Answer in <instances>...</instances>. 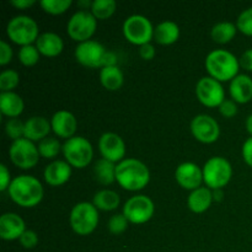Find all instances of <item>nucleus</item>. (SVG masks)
<instances>
[{
  "label": "nucleus",
  "instance_id": "nucleus-1",
  "mask_svg": "<svg viewBox=\"0 0 252 252\" xmlns=\"http://www.w3.org/2000/svg\"><path fill=\"white\" fill-rule=\"evenodd\" d=\"M116 181L127 191H140L149 184V169L139 160L125 159L116 166Z\"/></svg>",
  "mask_w": 252,
  "mask_h": 252
},
{
  "label": "nucleus",
  "instance_id": "nucleus-2",
  "mask_svg": "<svg viewBox=\"0 0 252 252\" xmlns=\"http://www.w3.org/2000/svg\"><path fill=\"white\" fill-rule=\"evenodd\" d=\"M9 196L12 201L24 208L36 207L43 199V187L41 182L30 175H21L15 177L10 184Z\"/></svg>",
  "mask_w": 252,
  "mask_h": 252
},
{
  "label": "nucleus",
  "instance_id": "nucleus-3",
  "mask_svg": "<svg viewBox=\"0 0 252 252\" xmlns=\"http://www.w3.org/2000/svg\"><path fill=\"white\" fill-rule=\"evenodd\" d=\"M240 63L233 53L224 49H216L206 58V69L211 78L220 81L233 80L238 76Z\"/></svg>",
  "mask_w": 252,
  "mask_h": 252
},
{
  "label": "nucleus",
  "instance_id": "nucleus-4",
  "mask_svg": "<svg viewBox=\"0 0 252 252\" xmlns=\"http://www.w3.org/2000/svg\"><path fill=\"white\" fill-rule=\"evenodd\" d=\"M6 34L14 43L30 46L38 38V25L32 17L19 15L12 17L6 26Z\"/></svg>",
  "mask_w": 252,
  "mask_h": 252
},
{
  "label": "nucleus",
  "instance_id": "nucleus-5",
  "mask_svg": "<svg viewBox=\"0 0 252 252\" xmlns=\"http://www.w3.org/2000/svg\"><path fill=\"white\" fill-rule=\"evenodd\" d=\"M233 175L231 165L225 158H211L203 166V182L211 189H221L229 184Z\"/></svg>",
  "mask_w": 252,
  "mask_h": 252
},
{
  "label": "nucleus",
  "instance_id": "nucleus-6",
  "mask_svg": "<svg viewBox=\"0 0 252 252\" xmlns=\"http://www.w3.org/2000/svg\"><path fill=\"white\" fill-rule=\"evenodd\" d=\"M70 225L74 233L85 236L93 233L98 224V209L89 202H81L70 212Z\"/></svg>",
  "mask_w": 252,
  "mask_h": 252
},
{
  "label": "nucleus",
  "instance_id": "nucleus-7",
  "mask_svg": "<svg viewBox=\"0 0 252 252\" xmlns=\"http://www.w3.org/2000/svg\"><path fill=\"white\" fill-rule=\"evenodd\" d=\"M63 154L70 166L84 169L93 160L94 149L91 143L84 137H73L64 143Z\"/></svg>",
  "mask_w": 252,
  "mask_h": 252
},
{
  "label": "nucleus",
  "instance_id": "nucleus-8",
  "mask_svg": "<svg viewBox=\"0 0 252 252\" xmlns=\"http://www.w3.org/2000/svg\"><path fill=\"white\" fill-rule=\"evenodd\" d=\"M154 30L152 22L142 15H132L123 24V34L127 41L140 47L152 41Z\"/></svg>",
  "mask_w": 252,
  "mask_h": 252
},
{
  "label": "nucleus",
  "instance_id": "nucleus-9",
  "mask_svg": "<svg viewBox=\"0 0 252 252\" xmlns=\"http://www.w3.org/2000/svg\"><path fill=\"white\" fill-rule=\"evenodd\" d=\"M9 155L12 164L22 170L32 169L38 164L39 160L38 147L26 138L12 142L9 149Z\"/></svg>",
  "mask_w": 252,
  "mask_h": 252
},
{
  "label": "nucleus",
  "instance_id": "nucleus-10",
  "mask_svg": "<svg viewBox=\"0 0 252 252\" xmlns=\"http://www.w3.org/2000/svg\"><path fill=\"white\" fill-rule=\"evenodd\" d=\"M96 27H97L96 17L91 12L80 10L70 17L66 30L71 39L83 43V42L90 41L93 34L95 33Z\"/></svg>",
  "mask_w": 252,
  "mask_h": 252
},
{
  "label": "nucleus",
  "instance_id": "nucleus-11",
  "mask_svg": "<svg viewBox=\"0 0 252 252\" xmlns=\"http://www.w3.org/2000/svg\"><path fill=\"white\" fill-rule=\"evenodd\" d=\"M155 207L148 196L138 194L126 202L123 207V216L133 224H144L154 216Z\"/></svg>",
  "mask_w": 252,
  "mask_h": 252
},
{
  "label": "nucleus",
  "instance_id": "nucleus-12",
  "mask_svg": "<svg viewBox=\"0 0 252 252\" xmlns=\"http://www.w3.org/2000/svg\"><path fill=\"white\" fill-rule=\"evenodd\" d=\"M196 95L199 102L206 107H219L225 101L223 86L218 80L211 76L199 79L196 85Z\"/></svg>",
  "mask_w": 252,
  "mask_h": 252
},
{
  "label": "nucleus",
  "instance_id": "nucleus-13",
  "mask_svg": "<svg viewBox=\"0 0 252 252\" xmlns=\"http://www.w3.org/2000/svg\"><path fill=\"white\" fill-rule=\"evenodd\" d=\"M105 47L96 41L79 43L75 48V59L79 64L88 68H103L106 58Z\"/></svg>",
  "mask_w": 252,
  "mask_h": 252
},
{
  "label": "nucleus",
  "instance_id": "nucleus-14",
  "mask_svg": "<svg viewBox=\"0 0 252 252\" xmlns=\"http://www.w3.org/2000/svg\"><path fill=\"white\" fill-rule=\"evenodd\" d=\"M191 132L198 142L211 144L218 140L220 128L213 117L208 115H198L192 120Z\"/></svg>",
  "mask_w": 252,
  "mask_h": 252
},
{
  "label": "nucleus",
  "instance_id": "nucleus-15",
  "mask_svg": "<svg viewBox=\"0 0 252 252\" xmlns=\"http://www.w3.org/2000/svg\"><path fill=\"white\" fill-rule=\"evenodd\" d=\"M98 149H100L102 159L111 162H121L126 155V144L122 138L112 132L103 133L98 140Z\"/></svg>",
  "mask_w": 252,
  "mask_h": 252
},
{
  "label": "nucleus",
  "instance_id": "nucleus-16",
  "mask_svg": "<svg viewBox=\"0 0 252 252\" xmlns=\"http://www.w3.org/2000/svg\"><path fill=\"white\" fill-rule=\"evenodd\" d=\"M175 177L182 189L194 191L199 189L203 182V170L193 162H184L176 169Z\"/></svg>",
  "mask_w": 252,
  "mask_h": 252
},
{
  "label": "nucleus",
  "instance_id": "nucleus-17",
  "mask_svg": "<svg viewBox=\"0 0 252 252\" xmlns=\"http://www.w3.org/2000/svg\"><path fill=\"white\" fill-rule=\"evenodd\" d=\"M26 231L24 219L15 213H5L0 217V238L2 240L12 241L21 238Z\"/></svg>",
  "mask_w": 252,
  "mask_h": 252
},
{
  "label": "nucleus",
  "instance_id": "nucleus-18",
  "mask_svg": "<svg viewBox=\"0 0 252 252\" xmlns=\"http://www.w3.org/2000/svg\"><path fill=\"white\" fill-rule=\"evenodd\" d=\"M52 130L58 135L59 138H66L70 139L74 137L78 127L75 116L69 111H58L54 113L51 121Z\"/></svg>",
  "mask_w": 252,
  "mask_h": 252
},
{
  "label": "nucleus",
  "instance_id": "nucleus-19",
  "mask_svg": "<svg viewBox=\"0 0 252 252\" xmlns=\"http://www.w3.org/2000/svg\"><path fill=\"white\" fill-rule=\"evenodd\" d=\"M44 181L49 186H62L69 181L71 176V166L63 160H56L44 169Z\"/></svg>",
  "mask_w": 252,
  "mask_h": 252
},
{
  "label": "nucleus",
  "instance_id": "nucleus-20",
  "mask_svg": "<svg viewBox=\"0 0 252 252\" xmlns=\"http://www.w3.org/2000/svg\"><path fill=\"white\" fill-rule=\"evenodd\" d=\"M51 129L52 126L47 118L42 116H34L25 122L24 138L31 142H41L44 138L48 137Z\"/></svg>",
  "mask_w": 252,
  "mask_h": 252
},
{
  "label": "nucleus",
  "instance_id": "nucleus-21",
  "mask_svg": "<svg viewBox=\"0 0 252 252\" xmlns=\"http://www.w3.org/2000/svg\"><path fill=\"white\" fill-rule=\"evenodd\" d=\"M39 54L44 57H57L63 52L64 42L59 34L54 32H44L36 41Z\"/></svg>",
  "mask_w": 252,
  "mask_h": 252
},
{
  "label": "nucleus",
  "instance_id": "nucleus-22",
  "mask_svg": "<svg viewBox=\"0 0 252 252\" xmlns=\"http://www.w3.org/2000/svg\"><path fill=\"white\" fill-rule=\"evenodd\" d=\"M230 95L235 102L248 103L252 100V79L245 74H240L230 83Z\"/></svg>",
  "mask_w": 252,
  "mask_h": 252
},
{
  "label": "nucleus",
  "instance_id": "nucleus-23",
  "mask_svg": "<svg viewBox=\"0 0 252 252\" xmlns=\"http://www.w3.org/2000/svg\"><path fill=\"white\" fill-rule=\"evenodd\" d=\"M213 202V192L208 187H199L189 193L187 204L193 213H203Z\"/></svg>",
  "mask_w": 252,
  "mask_h": 252
},
{
  "label": "nucleus",
  "instance_id": "nucleus-24",
  "mask_svg": "<svg viewBox=\"0 0 252 252\" xmlns=\"http://www.w3.org/2000/svg\"><path fill=\"white\" fill-rule=\"evenodd\" d=\"M25 103L21 96L15 93L0 94V111L4 116L10 118H17L24 112Z\"/></svg>",
  "mask_w": 252,
  "mask_h": 252
},
{
  "label": "nucleus",
  "instance_id": "nucleus-25",
  "mask_svg": "<svg viewBox=\"0 0 252 252\" xmlns=\"http://www.w3.org/2000/svg\"><path fill=\"white\" fill-rule=\"evenodd\" d=\"M180 37V29L174 21H164L154 30V39L159 44L169 46L175 43Z\"/></svg>",
  "mask_w": 252,
  "mask_h": 252
},
{
  "label": "nucleus",
  "instance_id": "nucleus-26",
  "mask_svg": "<svg viewBox=\"0 0 252 252\" xmlns=\"http://www.w3.org/2000/svg\"><path fill=\"white\" fill-rule=\"evenodd\" d=\"M100 81L103 88L107 89L108 91H116L123 85L125 76L117 65L105 66L100 71Z\"/></svg>",
  "mask_w": 252,
  "mask_h": 252
},
{
  "label": "nucleus",
  "instance_id": "nucleus-27",
  "mask_svg": "<svg viewBox=\"0 0 252 252\" xmlns=\"http://www.w3.org/2000/svg\"><path fill=\"white\" fill-rule=\"evenodd\" d=\"M120 194L112 189H102L94 196L93 204L100 211H115L120 206Z\"/></svg>",
  "mask_w": 252,
  "mask_h": 252
},
{
  "label": "nucleus",
  "instance_id": "nucleus-28",
  "mask_svg": "<svg viewBox=\"0 0 252 252\" xmlns=\"http://www.w3.org/2000/svg\"><path fill=\"white\" fill-rule=\"evenodd\" d=\"M116 166L117 165H115V162H111L106 159L97 160L94 166L95 179L105 186L113 184L116 181Z\"/></svg>",
  "mask_w": 252,
  "mask_h": 252
},
{
  "label": "nucleus",
  "instance_id": "nucleus-29",
  "mask_svg": "<svg viewBox=\"0 0 252 252\" xmlns=\"http://www.w3.org/2000/svg\"><path fill=\"white\" fill-rule=\"evenodd\" d=\"M236 29L238 27L234 24H231V22H219V24H217L212 29V38L217 43L225 44L235 37Z\"/></svg>",
  "mask_w": 252,
  "mask_h": 252
},
{
  "label": "nucleus",
  "instance_id": "nucleus-30",
  "mask_svg": "<svg viewBox=\"0 0 252 252\" xmlns=\"http://www.w3.org/2000/svg\"><path fill=\"white\" fill-rule=\"evenodd\" d=\"M117 9V2L115 0H95L91 5V14L96 20H106L112 16Z\"/></svg>",
  "mask_w": 252,
  "mask_h": 252
},
{
  "label": "nucleus",
  "instance_id": "nucleus-31",
  "mask_svg": "<svg viewBox=\"0 0 252 252\" xmlns=\"http://www.w3.org/2000/svg\"><path fill=\"white\" fill-rule=\"evenodd\" d=\"M61 150H63V147L57 138L47 137L43 140H41L38 144L39 155L44 159H53L59 154Z\"/></svg>",
  "mask_w": 252,
  "mask_h": 252
},
{
  "label": "nucleus",
  "instance_id": "nucleus-32",
  "mask_svg": "<svg viewBox=\"0 0 252 252\" xmlns=\"http://www.w3.org/2000/svg\"><path fill=\"white\" fill-rule=\"evenodd\" d=\"M39 5L47 14L61 15L70 7L71 0H42Z\"/></svg>",
  "mask_w": 252,
  "mask_h": 252
},
{
  "label": "nucleus",
  "instance_id": "nucleus-33",
  "mask_svg": "<svg viewBox=\"0 0 252 252\" xmlns=\"http://www.w3.org/2000/svg\"><path fill=\"white\" fill-rule=\"evenodd\" d=\"M20 83V75L17 71L4 70L0 74V90L1 93H11Z\"/></svg>",
  "mask_w": 252,
  "mask_h": 252
},
{
  "label": "nucleus",
  "instance_id": "nucleus-34",
  "mask_svg": "<svg viewBox=\"0 0 252 252\" xmlns=\"http://www.w3.org/2000/svg\"><path fill=\"white\" fill-rule=\"evenodd\" d=\"M19 61L25 66H32L39 61V52L36 46H24L19 52Z\"/></svg>",
  "mask_w": 252,
  "mask_h": 252
},
{
  "label": "nucleus",
  "instance_id": "nucleus-35",
  "mask_svg": "<svg viewBox=\"0 0 252 252\" xmlns=\"http://www.w3.org/2000/svg\"><path fill=\"white\" fill-rule=\"evenodd\" d=\"M5 132L12 140L21 139L25 133V123L20 118H10L5 126Z\"/></svg>",
  "mask_w": 252,
  "mask_h": 252
},
{
  "label": "nucleus",
  "instance_id": "nucleus-36",
  "mask_svg": "<svg viewBox=\"0 0 252 252\" xmlns=\"http://www.w3.org/2000/svg\"><path fill=\"white\" fill-rule=\"evenodd\" d=\"M236 27L241 33L246 34V36H252V7L239 15Z\"/></svg>",
  "mask_w": 252,
  "mask_h": 252
},
{
  "label": "nucleus",
  "instance_id": "nucleus-37",
  "mask_svg": "<svg viewBox=\"0 0 252 252\" xmlns=\"http://www.w3.org/2000/svg\"><path fill=\"white\" fill-rule=\"evenodd\" d=\"M107 226L111 233L115 234V235H120V234H122L127 229L128 219L123 216V213L115 214V216H112L110 218Z\"/></svg>",
  "mask_w": 252,
  "mask_h": 252
},
{
  "label": "nucleus",
  "instance_id": "nucleus-38",
  "mask_svg": "<svg viewBox=\"0 0 252 252\" xmlns=\"http://www.w3.org/2000/svg\"><path fill=\"white\" fill-rule=\"evenodd\" d=\"M20 244L24 246L25 249H33L36 248L37 244H38V236L34 231L32 230H26L21 235V238L19 239Z\"/></svg>",
  "mask_w": 252,
  "mask_h": 252
},
{
  "label": "nucleus",
  "instance_id": "nucleus-39",
  "mask_svg": "<svg viewBox=\"0 0 252 252\" xmlns=\"http://www.w3.org/2000/svg\"><path fill=\"white\" fill-rule=\"evenodd\" d=\"M219 111L225 118H233L238 113V106L234 100H225L219 106Z\"/></svg>",
  "mask_w": 252,
  "mask_h": 252
},
{
  "label": "nucleus",
  "instance_id": "nucleus-40",
  "mask_svg": "<svg viewBox=\"0 0 252 252\" xmlns=\"http://www.w3.org/2000/svg\"><path fill=\"white\" fill-rule=\"evenodd\" d=\"M12 59V48L5 41H0V65H6Z\"/></svg>",
  "mask_w": 252,
  "mask_h": 252
},
{
  "label": "nucleus",
  "instance_id": "nucleus-41",
  "mask_svg": "<svg viewBox=\"0 0 252 252\" xmlns=\"http://www.w3.org/2000/svg\"><path fill=\"white\" fill-rule=\"evenodd\" d=\"M10 184V172L4 164L0 165V191L4 192L9 189Z\"/></svg>",
  "mask_w": 252,
  "mask_h": 252
},
{
  "label": "nucleus",
  "instance_id": "nucleus-42",
  "mask_svg": "<svg viewBox=\"0 0 252 252\" xmlns=\"http://www.w3.org/2000/svg\"><path fill=\"white\" fill-rule=\"evenodd\" d=\"M243 158L246 164L252 167V137L249 138L243 145Z\"/></svg>",
  "mask_w": 252,
  "mask_h": 252
},
{
  "label": "nucleus",
  "instance_id": "nucleus-43",
  "mask_svg": "<svg viewBox=\"0 0 252 252\" xmlns=\"http://www.w3.org/2000/svg\"><path fill=\"white\" fill-rule=\"evenodd\" d=\"M139 54L144 61H152L153 58L155 57V48L153 44L148 43L144 44V46L140 47L139 49Z\"/></svg>",
  "mask_w": 252,
  "mask_h": 252
},
{
  "label": "nucleus",
  "instance_id": "nucleus-44",
  "mask_svg": "<svg viewBox=\"0 0 252 252\" xmlns=\"http://www.w3.org/2000/svg\"><path fill=\"white\" fill-rule=\"evenodd\" d=\"M239 63H240V65L243 66L244 69H246V70L249 71H252V48L248 49V51L241 56Z\"/></svg>",
  "mask_w": 252,
  "mask_h": 252
},
{
  "label": "nucleus",
  "instance_id": "nucleus-45",
  "mask_svg": "<svg viewBox=\"0 0 252 252\" xmlns=\"http://www.w3.org/2000/svg\"><path fill=\"white\" fill-rule=\"evenodd\" d=\"M34 2H36L34 0H11L10 4L16 7V9L24 10L27 9V7H31L32 5H34Z\"/></svg>",
  "mask_w": 252,
  "mask_h": 252
},
{
  "label": "nucleus",
  "instance_id": "nucleus-46",
  "mask_svg": "<svg viewBox=\"0 0 252 252\" xmlns=\"http://www.w3.org/2000/svg\"><path fill=\"white\" fill-rule=\"evenodd\" d=\"M223 196H224V193H223V191H221V189H214V192H213V199H214V201L220 202L221 199H223Z\"/></svg>",
  "mask_w": 252,
  "mask_h": 252
},
{
  "label": "nucleus",
  "instance_id": "nucleus-47",
  "mask_svg": "<svg viewBox=\"0 0 252 252\" xmlns=\"http://www.w3.org/2000/svg\"><path fill=\"white\" fill-rule=\"evenodd\" d=\"M246 129H248L249 134L252 137V113L249 116L248 120H246Z\"/></svg>",
  "mask_w": 252,
  "mask_h": 252
}]
</instances>
